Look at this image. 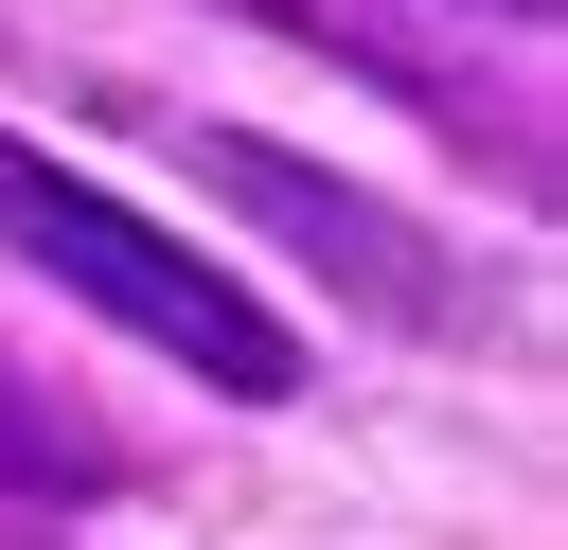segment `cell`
Segmentation results:
<instances>
[{"label": "cell", "mask_w": 568, "mask_h": 550, "mask_svg": "<svg viewBox=\"0 0 568 550\" xmlns=\"http://www.w3.org/2000/svg\"><path fill=\"white\" fill-rule=\"evenodd\" d=\"M0 248H18L53 302H89V319H124L142 355H178L213 408H302V337H284L213 248H178L160 213H124L106 177H71V160L18 142V124H0Z\"/></svg>", "instance_id": "cell-1"}, {"label": "cell", "mask_w": 568, "mask_h": 550, "mask_svg": "<svg viewBox=\"0 0 568 550\" xmlns=\"http://www.w3.org/2000/svg\"><path fill=\"white\" fill-rule=\"evenodd\" d=\"M178 160H195V177L284 248V266H320L355 319H390V337H479V319H497V302H479V266H462L444 231H408L373 177H320V160H302V142H266V124H178Z\"/></svg>", "instance_id": "cell-2"}, {"label": "cell", "mask_w": 568, "mask_h": 550, "mask_svg": "<svg viewBox=\"0 0 568 550\" xmlns=\"http://www.w3.org/2000/svg\"><path fill=\"white\" fill-rule=\"evenodd\" d=\"M0 497H124V426L0 355Z\"/></svg>", "instance_id": "cell-3"}, {"label": "cell", "mask_w": 568, "mask_h": 550, "mask_svg": "<svg viewBox=\"0 0 568 550\" xmlns=\"http://www.w3.org/2000/svg\"><path fill=\"white\" fill-rule=\"evenodd\" d=\"M462 18H497V35H550V0H462Z\"/></svg>", "instance_id": "cell-4"}]
</instances>
